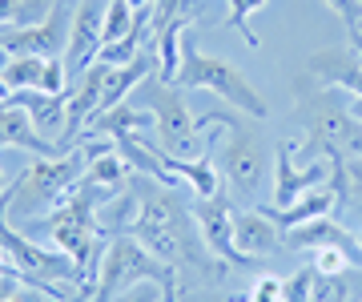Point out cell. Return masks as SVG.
<instances>
[{
	"label": "cell",
	"mask_w": 362,
	"mask_h": 302,
	"mask_svg": "<svg viewBox=\"0 0 362 302\" xmlns=\"http://www.w3.org/2000/svg\"><path fill=\"white\" fill-rule=\"evenodd\" d=\"M85 170H89V153H85V145L69 149V153H57V158H37L21 178H16V194H28V197L25 202H13V206L33 222L37 214L57 210V206L65 202L69 190L85 178Z\"/></svg>",
	"instance_id": "4"
},
{
	"label": "cell",
	"mask_w": 362,
	"mask_h": 302,
	"mask_svg": "<svg viewBox=\"0 0 362 302\" xmlns=\"http://www.w3.org/2000/svg\"><path fill=\"white\" fill-rule=\"evenodd\" d=\"M350 93L326 89L318 93V101L310 105V133L322 153H362V125L350 113Z\"/></svg>",
	"instance_id": "6"
},
{
	"label": "cell",
	"mask_w": 362,
	"mask_h": 302,
	"mask_svg": "<svg viewBox=\"0 0 362 302\" xmlns=\"http://www.w3.org/2000/svg\"><path fill=\"white\" fill-rule=\"evenodd\" d=\"M282 302H314V266H302L298 274L282 278Z\"/></svg>",
	"instance_id": "22"
},
{
	"label": "cell",
	"mask_w": 362,
	"mask_h": 302,
	"mask_svg": "<svg viewBox=\"0 0 362 302\" xmlns=\"http://www.w3.org/2000/svg\"><path fill=\"white\" fill-rule=\"evenodd\" d=\"M73 0H57L45 21L16 25L0 37V49L13 57H61L69 49V25H73Z\"/></svg>",
	"instance_id": "7"
},
{
	"label": "cell",
	"mask_w": 362,
	"mask_h": 302,
	"mask_svg": "<svg viewBox=\"0 0 362 302\" xmlns=\"http://www.w3.org/2000/svg\"><path fill=\"white\" fill-rule=\"evenodd\" d=\"M258 8H266V0H230V13H226V25H230L233 33H242V40H246L250 49L262 45L254 25H250V16L258 13Z\"/></svg>",
	"instance_id": "20"
},
{
	"label": "cell",
	"mask_w": 362,
	"mask_h": 302,
	"mask_svg": "<svg viewBox=\"0 0 362 302\" xmlns=\"http://www.w3.org/2000/svg\"><path fill=\"white\" fill-rule=\"evenodd\" d=\"M346 274H314V302H346Z\"/></svg>",
	"instance_id": "23"
},
{
	"label": "cell",
	"mask_w": 362,
	"mask_h": 302,
	"mask_svg": "<svg viewBox=\"0 0 362 302\" xmlns=\"http://www.w3.org/2000/svg\"><path fill=\"white\" fill-rule=\"evenodd\" d=\"M0 53H4V49H0Z\"/></svg>",
	"instance_id": "33"
},
{
	"label": "cell",
	"mask_w": 362,
	"mask_h": 302,
	"mask_svg": "<svg viewBox=\"0 0 362 302\" xmlns=\"http://www.w3.org/2000/svg\"><path fill=\"white\" fill-rule=\"evenodd\" d=\"M310 73L322 77L330 89H342L350 97H362V57L346 49H322L310 57Z\"/></svg>",
	"instance_id": "15"
},
{
	"label": "cell",
	"mask_w": 362,
	"mask_h": 302,
	"mask_svg": "<svg viewBox=\"0 0 362 302\" xmlns=\"http://www.w3.org/2000/svg\"><path fill=\"white\" fill-rule=\"evenodd\" d=\"M13 97V89H8V81H4V73H0V101H8Z\"/></svg>",
	"instance_id": "28"
},
{
	"label": "cell",
	"mask_w": 362,
	"mask_h": 302,
	"mask_svg": "<svg viewBox=\"0 0 362 302\" xmlns=\"http://www.w3.org/2000/svg\"><path fill=\"white\" fill-rule=\"evenodd\" d=\"M141 282H161V286H169V282H177V270L165 266L161 258H153L133 234H113L101 250L93 302H113L121 290H133V286H141Z\"/></svg>",
	"instance_id": "3"
},
{
	"label": "cell",
	"mask_w": 362,
	"mask_h": 302,
	"mask_svg": "<svg viewBox=\"0 0 362 302\" xmlns=\"http://www.w3.org/2000/svg\"><path fill=\"white\" fill-rule=\"evenodd\" d=\"M25 21V0H0V28H16Z\"/></svg>",
	"instance_id": "25"
},
{
	"label": "cell",
	"mask_w": 362,
	"mask_h": 302,
	"mask_svg": "<svg viewBox=\"0 0 362 302\" xmlns=\"http://www.w3.org/2000/svg\"><path fill=\"white\" fill-rule=\"evenodd\" d=\"M4 190H8V185H4V173H0V194H4Z\"/></svg>",
	"instance_id": "30"
},
{
	"label": "cell",
	"mask_w": 362,
	"mask_h": 302,
	"mask_svg": "<svg viewBox=\"0 0 362 302\" xmlns=\"http://www.w3.org/2000/svg\"><path fill=\"white\" fill-rule=\"evenodd\" d=\"M246 302H282V278L274 274H262L254 286H250Z\"/></svg>",
	"instance_id": "24"
},
{
	"label": "cell",
	"mask_w": 362,
	"mask_h": 302,
	"mask_svg": "<svg viewBox=\"0 0 362 302\" xmlns=\"http://www.w3.org/2000/svg\"><path fill=\"white\" fill-rule=\"evenodd\" d=\"M85 178H89V182H97V185H109V190H121V185H125V178H129V161L121 158V149H109V153H101V158L89 161Z\"/></svg>",
	"instance_id": "18"
},
{
	"label": "cell",
	"mask_w": 362,
	"mask_h": 302,
	"mask_svg": "<svg viewBox=\"0 0 362 302\" xmlns=\"http://www.w3.org/2000/svg\"><path fill=\"white\" fill-rule=\"evenodd\" d=\"M0 278H21V282H25V270H21V266H16L4 250H0Z\"/></svg>",
	"instance_id": "26"
},
{
	"label": "cell",
	"mask_w": 362,
	"mask_h": 302,
	"mask_svg": "<svg viewBox=\"0 0 362 302\" xmlns=\"http://www.w3.org/2000/svg\"><path fill=\"white\" fill-rule=\"evenodd\" d=\"M230 302H246V298H230Z\"/></svg>",
	"instance_id": "32"
},
{
	"label": "cell",
	"mask_w": 362,
	"mask_h": 302,
	"mask_svg": "<svg viewBox=\"0 0 362 302\" xmlns=\"http://www.w3.org/2000/svg\"><path fill=\"white\" fill-rule=\"evenodd\" d=\"M233 242L246 258H262V254L282 246V234L262 210H246V214H233Z\"/></svg>",
	"instance_id": "16"
},
{
	"label": "cell",
	"mask_w": 362,
	"mask_h": 302,
	"mask_svg": "<svg viewBox=\"0 0 362 302\" xmlns=\"http://www.w3.org/2000/svg\"><path fill=\"white\" fill-rule=\"evenodd\" d=\"M141 89L149 93V109H153V121H157L153 129H157L161 149L173 153V158H194L197 133L206 129V121L189 113V105L181 101L177 85H165L161 77H149Z\"/></svg>",
	"instance_id": "5"
},
{
	"label": "cell",
	"mask_w": 362,
	"mask_h": 302,
	"mask_svg": "<svg viewBox=\"0 0 362 302\" xmlns=\"http://www.w3.org/2000/svg\"><path fill=\"white\" fill-rule=\"evenodd\" d=\"M354 238H358V246H362V234H354Z\"/></svg>",
	"instance_id": "31"
},
{
	"label": "cell",
	"mask_w": 362,
	"mask_h": 302,
	"mask_svg": "<svg viewBox=\"0 0 362 302\" xmlns=\"http://www.w3.org/2000/svg\"><path fill=\"white\" fill-rule=\"evenodd\" d=\"M105 8H109V0H77V8H73L69 49H65V77H69V85H73V81L97 61V53H101V45H105V37H101Z\"/></svg>",
	"instance_id": "9"
},
{
	"label": "cell",
	"mask_w": 362,
	"mask_h": 302,
	"mask_svg": "<svg viewBox=\"0 0 362 302\" xmlns=\"http://www.w3.org/2000/svg\"><path fill=\"white\" fill-rule=\"evenodd\" d=\"M358 28H362V25H358Z\"/></svg>",
	"instance_id": "35"
},
{
	"label": "cell",
	"mask_w": 362,
	"mask_h": 302,
	"mask_svg": "<svg viewBox=\"0 0 362 302\" xmlns=\"http://www.w3.org/2000/svg\"><path fill=\"white\" fill-rule=\"evenodd\" d=\"M189 218L197 222V234H202V242H206V250L218 258V262L226 266H246L250 258L238 250V242H233V210H230V197L214 194V197H197V202H189Z\"/></svg>",
	"instance_id": "8"
},
{
	"label": "cell",
	"mask_w": 362,
	"mask_h": 302,
	"mask_svg": "<svg viewBox=\"0 0 362 302\" xmlns=\"http://www.w3.org/2000/svg\"><path fill=\"white\" fill-rule=\"evenodd\" d=\"M270 170V158H266V145L258 141V133L250 129H233L230 145L221 149V178L233 185V194H258L262 178Z\"/></svg>",
	"instance_id": "10"
},
{
	"label": "cell",
	"mask_w": 362,
	"mask_h": 302,
	"mask_svg": "<svg viewBox=\"0 0 362 302\" xmlns=\"http://www.w3.org/2000/svg\"><path fill=\"white\" fill-rule=\"evenodd\" d=\"M330 182V158L298 165L294 158V141H278L274 145V206H294L302 194H310L318 185Z\"/></svg>",
	"instance_id": "11"
},
{
	"label": "cell",
	"mask_w": 362,
	"mask_h": 302,
	"mask_svg": "<svg viewBox=\"0 0 362 302\" xmlns=\"http://www.w3.org/2000/svg\"><path fill=\"white\" fill-rule=\"evenodd\" d=\"M310 266H314V274H346L350 270V258H346V250L342 246H318L310 250Z\"/></svg>",
	"instance_id": "21"
},
{
	"label": "cell",
	"mask_w": 362,
	"mask_h": 302,
	"mask_svg": "<svg viewBox=\"0 0 362 302\" xmlns=\"http://www.w3.org/2000/svg\"><path fill=\"white\" fill-rule=\"evenodd\" d=\"M153 109H133L129 101H121V105H113L109 113H101V117L89 121L93 137H113V141H121V137H133L137 129H153Z\"/></svg>",
	"instance_id": "17"
},
{
	"label": "cell",
	"mask_w": 362,
	"mask_h": 302,
	"mask_svg": "<svg viewBox=\"0 0 362 302\" xmlns=\"http://www.w3.org/2000/svg\"><path fill=\"white\" fill-rule=\"evenodd\" d=\"M350 40H354V49H358V57H362V28H350Z\"/></svg>",
	"instance_id": "29"
},
{
	"label": "cell",
	"mask_w": 362,
	"mask_h": 302,
	"mask_svg": "<svg viewBox=\"0 0 362 302\" xmlns=\"http://www.w3.org/2000/svg\"><path fill=\"white\" fill-rule=\"evenodd\" d=\"M73 4H77V0H73Z\"/></svg>",
	"instance_id": "34"
},
{
	"label": "cell",
	"mask_w": 362,
	"mask_h": 302,
	"mask_svg": "<svg viewBox=\"0 0 362 302\" xmlns=\"http://www.w3.org/2000/svg\"><path fill=\"white\" fill-rule=\"evenodd\" d=\"M334 210H342V202H338V190L330 182L310 190V194H302L294 206H262V214L270 218L278 230H294V226H306V222H318V218H330Z\"/></svg>",
	"instance_id": "13"
},
{
	"label": "cell",
	"mask_w": 362,
	"mask_h": 302,
	"mask_svg": "<svg viewBox=\"0 0 362 302\" xmlns=\"http://www.w3.org/2000/svg\"><path fill=\"white\" fill-rule=\"evenodd\" d=\"M0 149H28L33 158H57L61 153L49 137H40L33 117L13 101H0Z\"/></svg>",
	"instance_id": "14"
},
{
	"label": "cell",
	"mask_w": 362,
	"mask_h": 302,
	"mask_svg": "<svg viewBox=\"0 0 362 302\" xmlns=\"http://www.w3.org/2000/svg\"><path fill=\"white\" fill-rule=\"evenodd\" d=\"M13 105H21L33 117V125H37L40 137H49L57 149H61V141H65L69 133V89L65 93H40V89H13V97H8Z\"/></svg>",
	"instance_id": "12"
},
{
	"label": "cell",
	"mask_w": 362,
	"mask_h": 302,
	"mask_svg": "<svg viewBox=\"0 0 362 302\" xmlns=\"http://www.w3.org/2000/svg\"><path fill=\"white\" fill-rule=\"evenodd\" d=\"M137 190H145L141 182H137ZM185 218H189V210L181 206V202H173V190L169 185H161V190H145L141 194V214H137V222L129 226V234L141 242L153 258H161L165 266H206V258H197L194 242H189V226H185Z\"/></svg>",
	"instance_id": "1"
},
{
	"label": "cell",
	"mask_w": 362,
	"mask_h": 302,
	"mask_svg": "<svg viewBox=\"0 0 362 302\" xmlns=\"http://www.w3.org/2000/svg\"><path fill=\"white\" fill-rule=\"evenodd\" d=\"M21 286H25L21 278H0V298H8V294H13V290H21Z\"/></svg>",
	"instance_id": "27"
},
{
	"label": "cell",
	"mask_w": 362,
	"mask_h": 302,
	"mask_svg": "<svg viewBox=\"0 0 362 302\" xmlns=\"http://www.w3.org/2000/svg\"><path fill=\"white\" fill-rule=\"evenodd\" d=\"M173 85H177V89H209V93H218L226 105L242 109V113H250V117H258V121L270 113L266 97H262V93L238 73V65L221 61V57L202 53L197 40H194V33L181 37V69H177V81H173Z\"/></svg>",
	"instance_id": "2"
},
{
	"label": "cell",
	"mask_w": 362,
	"mask_h": 302,
	"mask_svg": "<svg viewBox=\"0 0 362 302\" xmlns=\"http://www.w3.org/2000/svg\"><path fill=\"white\" fill-rule=\"evenodd\" d=\"M133 21H137V8H133L129 0H109V8H105V28H101L105 45H117V40L133 28Z\"/></svg>",
	"instance_id": "19"
}]
</instances>
